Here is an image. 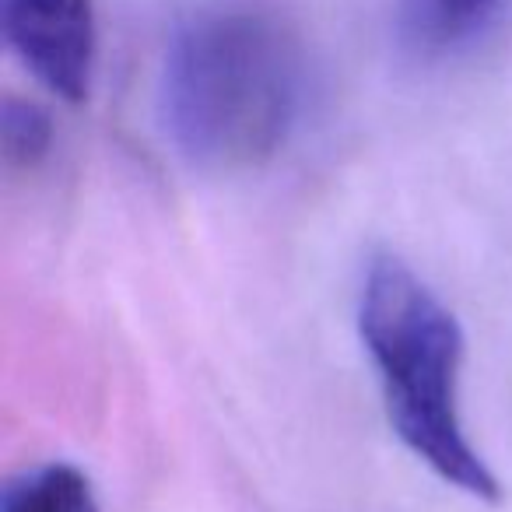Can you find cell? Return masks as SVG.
Instances as JSON below:
<instances>
[{
  "label": "cell",
  "instance_id": "1",
  "mask_svg": "<svg viewBox=\"0 0 512 512\" xmlns=\"http://www.w3.org/2000/svg\"><path fill=\"white\" fill-rule=\"evenodd\" d=\"M302 95L299 36L264 8L204 11L165 53V130L200 169H256L274 158L299 123Z\"/></svg>",
  "mask_w": 512,
  "mask_h": 512
},
{
  "label": "cell",
  "instance_id": "2",
  "mask_svg": "<svg viewBox=\"0 0 512 512\" xmlns=\"http://www.w3.org/2000/svg\"><path fill=\"white\" fill-rule=\"evenodd\" d=\"M358 330L400 442L446 484L495 502L498 481L460 418L463 330L456 316L411 267L379 256L365 274Z\"/></svg>",
  "mask_w": 512,
  "mask_h": 512
},
{
  "label": "cell",
  "instance_id": "3",
  "mask_svg": "<svg viewBox=\"0 0 512 512\" xmlns=\"http://www.w3.org/2000/svg\"><path fill=\"white\" fill-rule=\"evenodd\" d=\"M0 25L11 53L57 99H88L95 78V0H0Z\"/></svg>",
  "mask_w": 512,
  "mask_h": 512
},
{
  "label": "cell",
  "instance_id": "4",
  "mask_svg": "<svg viewBox=\"0 0 512 512\" xmlns=\"http://www.w3.org/2000/svg\"><path fill=\"white\" fill-rule=\"evenodd\" d=\"M0 512H99L92 481L71 463H46L4 491Z\"/></svg>",
  "mask_w": 512,
  "mask_h": 512
},
{
  "label": "cell",
  "instance_id": "5",
  "mask_svg": "<svg viewBox=\"0 0 512 512\" xmlns=\"http://www.w3.org/2000/svg\"><path fill=\"white\" fill-rule=\"evenodd\" d=\"M502 0H407L411 22L425 43H460L477 32Z\"/></svg>",
  "mask_w": 512,
  "mask_h": 512
},
{
  "label": "cell",
  "instance_id": "6",
  "mask_svg": "<svg viewBox=\"0 0 512 512\" xmlns=\"http://www.w3.org/2000/svg\"><path fill=\"white\" fill-rule=\"evenodd\" d=\"M46 141H50L46 116L36 106L8 102V109H4V148H8V158L32 162V158H39L46 151Z\"/></svg>",
  "mask_w": 512,
  "mask_h": 512
}]
</instances>
